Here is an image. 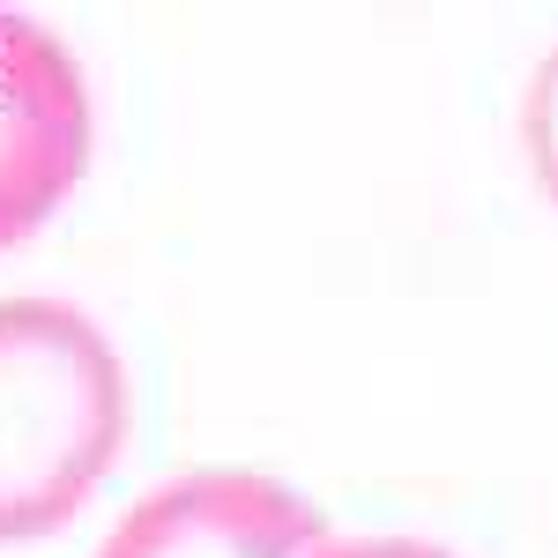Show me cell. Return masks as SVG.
I'll return each mask as SVG.
<instances>
[{"instance_id": "obj_5", "label": "cell", "mask_w": 558, "mask_h": 558, "mask_svg": "<svg viewBox=\"0 0 558 558\" xmlns=\"http://www.w3.org/2000/svg\"><path fill=\"white\" fill-rule=\"evenodd\" d=\"M313 558H462L432 536H328Z\"/></svg>"}, {"instance_id": "obj_1", "label": "cell", "mask_w": 558, "mask_h": 558, "mask_svg": "<svg viewBox=\"0 0 558 558\" xmlns=\"http://www.w3.org/2000/svg\"><path fill=\"white\" fill-rule=\"evenodd\" d=\"M128 447V365L83 305L0 299V544H31L83 507Z\"/></svg>"}, {"instance_id": "obj_3", "label": "cell", "mask_w": 558, "mask_h": 558, "mask_svg": "<svg viewBox=\"0 0 558 558\" xmlns=\"http://www.w3.org/2000/svg\"><path fill=\"white\" fill-rule=\"evenodd\" d=\"M320 544H328V514L299 484L209 462L149 484L89 558H313Z\"/></svg>"}, {"instance_id": "obj_2", "label": "cell", "mask_w": 558, "mask_h": 558, "mask_svg": "<svg viewBox=\"0 0 558 558\" xmlns=\"http://www.w3.org/2000/svg\"><path fill=\"white\" fill-rule=\"evenodd\" d=\"M89 75L60 31L0 8V254L23 246L89 172Z\"/></svg>"}, {"instance_id": "obj_4", "label": "cell", "mask_w": 558, "mask_h": 558, "mask_svg": "<svg viewBox=\"0 0 558 558\" xmlns=\"http://www.w3.org/2000/svg\"><path fill=\"white\" fill-rule=\"evenodd\" d=\"M521 149H529L536 186L558 202V45L529 68V89H521Z\"/></svg>"}]
</instances>
